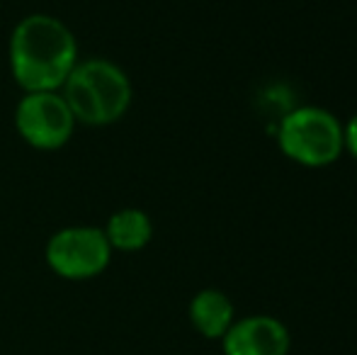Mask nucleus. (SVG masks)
Returning <instances> with one entry per match:
<instances>
[{
  "label": "nucleus",
  "instance_id": "1",
  "mask_svg": "<svg viewBox=\"0 0 357 355\" xmlns=\"http://www.w3.org/2000/svg\"><path fill=\"white\" fill-rule=\"evenodd\" d=\"M10 73L24 93L61 90L78 59V42L66 22L47 13H32L10 34Z\"/></svg>",
  "mask_w": 357,
  "mask_h": 355
},
{
  "label": "nucleus",
  "instance_id": "2",
  "mask_svg": "<svg viewBox=\"0 0 357 355\" xmlns=\"http://www.w3.org/2000/svg\"><path fill=\"white\" fill-rule=\"evenodd\" d=\"M63 100L71 107L75 122L88 127H107L129 112L134 88L124 68L109 59L78 61L61 86Z\"/></svg>",
  "mask_w": 357,
  "mask_h": 355
},
{
  "label": "nucleus",
  "instance_id": "3",
  "mask_svg": "<svg viewBox=\"0 0 357 355\" xmlns=\"http://www.w3.org/2000/svg\"><path fill=\"white\" fill-rule=\"evenodd\" d=\"M275 137H278L280 151L289 161L306 168L331 166L345 151L343 124L333 112L316 105L291 107L282 114Z\"/></svg>",
  "mask_w": 357,
  "mask_h": 355
},
{
  "label": "nucleus",
  "instance_id": "4",
  "mask_svg": "<svg viewBox=\"0 0 357 355\" xmlns=\"http://www.w3.org/2000/svg\"><path fill=\"white\" fill-rule=\"evenodd\" d=\"M47 266L63 280H93L107 270L112 261V246L100 227L78 224L63 227L47 241Z\"/></svg>",
  "mask_w": 357,
  "mask_h": 355
},
{
  "label": "nucleus",
  "instance_id": "5",
  "mask_svg": "<svg viewBox=\"0 0 357 355\" xmlns=\"http://www.w3.org/2000/svg\"><path fill=\"white\" fill-rule=\"evenodd\" d=\"M75 117L59 90L24 93L15 109V129L37 151H56L71 142Z\"/></svg>",
  "mask_w": 357,
  "mask_h": 355
},
{
  "label": "nucleus",
  "instance_id": "6",
  "mask_svg": "<svg viewBox=\"0 0 357 355\" xmlns=\"http://www.w3.org/2000/svg\"><path fill=\"white\" fill-rule=\"evenodd\" d=\"M221 346L224 355H287L291 338L289 328L280 319L255 314L231 324Z\"/></svg>",
  "mask_w": 357,
  "mask_h": 355
},
{
  "label": "nucleus",
  "instance_id": "7",
  "mask_svg": "<svg viewBox=\"0 0 357 355\" xmlns=\"http://www.w3.org/2000/svg\"><path fill=\"white\" fill-rule=\"evenodd\" d=\"M105 236H107L112 251L134 253L149 246L153 239V222L144 209L137 207H124L117 209L105 224Z\"/></svg>",
  "mask_w": 357,
  "mask_h": 355
},
{
  "label": "nucleus",
  "instance_id": "8",
  "mask_svg": "<svg viewBox=\"0 0 357 355\" xmlns=\"http://www.w3.org/2000/svg\"><path fill=\"white\" fill-rule=\"evenodd\" d=\"M190 322L204 338H224L234 319V304L221 289H202L190 302Z\"/></svg>",
  "mask_w": 357,
  "mask_h": 355
},
{
  "label": "nucleus",
  "instance_id": "9",
  "mask_svg": "<svg viewBox=\"0 0 357 355\" xmlns=\"http://www.w3.org/2000/svg\"><path fill=\"white\" fill-rule=\"evenodd\" d=\"M343 142H345V151L353 158H357V114L348 119V124L343 127Z\"/></svg>",
  "mask_w": 357,
  "mask_h": 355
}]
</instances>
